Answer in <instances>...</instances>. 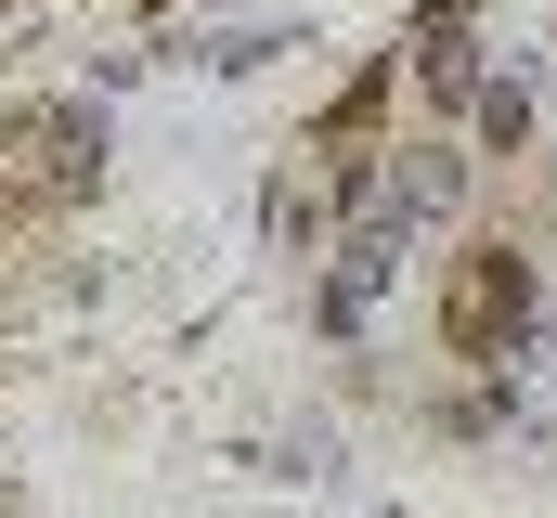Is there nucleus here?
<instances>
[{"mask_svg": "<svg viewBox=\"0 0 557 518\" xmlns=\"http://www.w3.org/2000/svg\"><path fill=\"white\" fill-rule=\"evenodd\" d=\"M403 195H416V208H454V195H467V169H454V156H416V169H403Z\"/></svg>", "mask_w": 557, "mask_h": 518, "instance_id": "1", "label": "nucleus"}]
</instances>
